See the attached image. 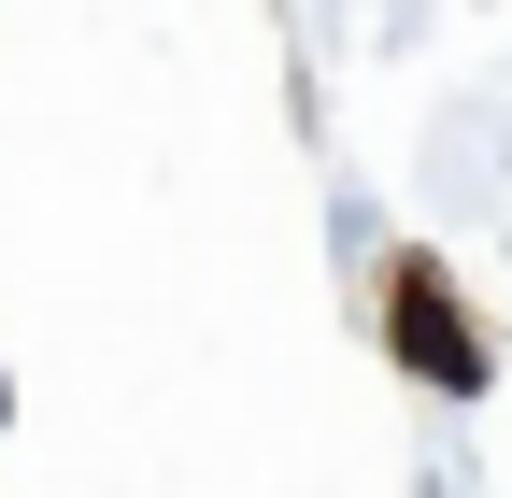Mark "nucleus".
I'll return each instance as SVG.
<instances>
[{
    "label": "nucleus",
    "instance_id": "nucleus-1",
    "mask_svg": "<svg viewBox=\"0 0 512 498\" xmlns=\"http://www.w3.org/2000/svg\"><path fill=\"white\" fill-rule=\"evenodd\" d=\"M399 356L427 370V385H484V342H470V314H456V285H441L427 257L399 271Z\"/></svg>",
    "mask_w": 512,
    "mask_h": 498
}]
</instances>
